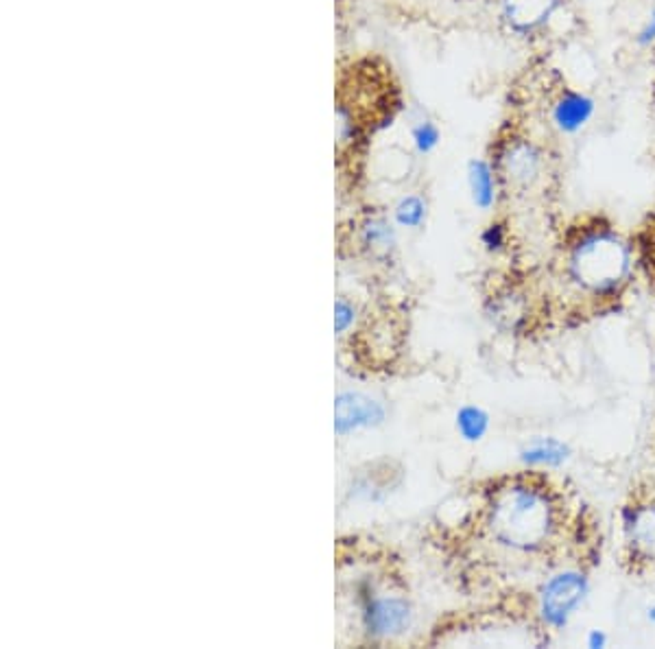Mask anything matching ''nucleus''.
Returning a JSON list of instances; mask_svg holds the SVG:
<instances>
[{
	"mask_svg": "<svg viewBox=\"0 0 655 649\" xmlns=\"http://www.w3.org/2000/svg\"><path fill=\"white\" fill-rule=\"evenodd\" d=\"M570 455L573 451L566 442L557 437H539L520 451V462L525 464V469L555 471L564 466L570 460Z\"/></svg>",
	"mask_w": 655,
	"mask_h": 649,
	"instance_id": "10",
	"label": "nucleus"
},
{
	"mask_svg": "<svg viewBox=\"0 0 655 649\" xmlns=\"http://www.w3.org/2000/svg\"><path fill=\"white\" fill-rule=\"evenodd\" d=\"M385 405L360 392H341L335 399V433L339 437H348L365 429H376L385 422Z\"/></svg>",
	"mask_w": 655,
	"mask_h": 649,
	"instance_id": "7",
	"label": "nucleus"
},
{
	"mask_svg": "<svg viewBox=\"0 0 655 649\" xmlns=\"http://www.w3.org/2000/svg\"><path fill=\"white\" fill-rule=\"evenodd\" d=\"M480 528L505 555L553 573L564 567L559 558L577 544L582 521L559 483L546 471L527 469L494 483L485 496Z\"/></svg>",
	"mask_w": 655,
	"mask_h": 649,
	"instance_id": "1",
	"label": "nucleus"
},
{
	"mask_svg": "<svg viewBox=\"0 0 655 649\" xmlns=\"http://www.w3.org/2000/svg\"><path fill=\"white\" fill-rule=\"evenodd\" d=\"M647 619H649L652 623H655V603L654 606H649V610H647Z\"/></svg>",
	"mask_w": 655,
	"mask_h": 649,
	"instance_id": "21",
	"label": "nucleus"
},
{
	"mask_svg": "<svg viewBox=\"0 0 655 649\" xmlns=\"http://www.w3.org/2000/svg\"><path fill=\"white\" fill-rule=\"evenodd\" d=\"M588 648L591 649H603L607 648V635L603 632V630H593L591 635H588Z\"/></svg>",
	"mask_w": 655,
	"mask_h": 649,
	"instance_id": "20",
	"label": "nucleus"
},
{
	"mask_svg": "<svg viewBox=\"0 0 655 649\" xmlns=\"http://www.w3.org/2000/svg\"><path fill=\"white\" fill-rule=\"evenodd\" d=\"M595 117V99L582 92H564L553 106V122L564 134H577Z\"/></svg>",
	"mask_w": 655,
	"mask_h": 649,
	"instance_id": "9",
	"label": "nucleus"
},
{
	"mask_svg": "<svg viewBox=\"0 0 655 649\" xmlns=\"http://www.w3.org/2000/svg\"><path fill=\"white\" fill-rule=\"evenodd\" d=\"M591 592V578L582 564L548 573L536 592L537 621L544 630H564Z\"/></svg>",
	"mask_w": 655,
	"mask_h": 649,
	"instance_id": "4",
	"label": "nucleus"
},
{
	"mask_svg": "<svg viewBox=\"0 0 655 649\" xmlns=\"http://www.w3.org/2000/svg\"><path fill=\"white\" fill-rule=\"evenodd\" d=\"M557 4L559 0H503V11L514 29L534 31L553 16Z\"/></svg>",
	"mask_w": 655,
	"mask_h": 649,
	"instance_id": "11",
	"label": "nucleus"
},
{
	"mask_svg": "<svg viewBox=\"0 0 655 649\" xmlns=\"http://www.w3.org/2000/svg\"><path fill=\"white\" fill-rule=\"evenodd\" d=\"M363 245L371 252V256L376 258H389L396 252L398 245V236L391 224H387L385 219H371L363 226Z\"/></svg>",
	"mask_w": 655,
	"mask_h": 649,
	"instance_id": "13",
	"label": "nucleus"
},
{
	"mask_svg": "<svg viewBox=\"0 0 655 649\" xmlns=\"http://www.w3.org/2000/svg\"><path fill=\"white\" fill-rule=\"evenodd\" d=\"M636 40H638L641 47H652V45H655V9L649 13V18L643 24V29L638 31Z\"/></svg>",
	"mask_w": 655,
	"mask_h": 649,
	"instance_id": "19",
	"label": "nucleus"
},
{
	"mask_svg": "<svg viewBox=\"0 0 655 649\" xmlns=\"http://www.w3.org/2000/svg\"><path fill=\"white\" fill-rule=\"evenodd\" d=\"M632 276V249L609 228H586L564 247V281L588 299L607 302Z\"/></svg>",
	"mask_w": 655,
	"mask_h": 649,
	"instance_id": "2",
	"label": "nucleus"
},
{
	"mask_svg": "<svg viewBox=\"0 0 655 649\" xmlns=\"http://www.w3.org/2000/svg\"><path fill=\"white\" fill-rule=\"evenodd\" d=\"M623 564L632 576L655 578V483L634 485L621 508Z\"/></svg>",
	"mask_w": 655,
	"mask_h": 649,
	"instance_id": "3",
	"label": "nucleus"
},
{
	"mask_svg": "<svg viewBox=\"0 0 655 649\" xmlns=\"http://www.w3.org/2000/svg\"><path fill=\"white\" fill-rule=\"evenodd\" d=\"M492 313L500 326L512 333H520L523 328L532 326L536 315L534 297L518 287H509L492 299Z\"/></svg>",
	"mask_w": 655,
	"mask_h": 649,
	"instance_id": "8",
	"label": "nucleus"
},
{
	"mask_svg": "<svg viewBox=\"0 0 655 649\" xmlns=\"http://www.w3.org/2000/svg\"><path fill=\"white\" fill-rule=\"evenodd\" d=\"M357 324V306L346 295L335 302V335H346Z\"/></svg>",
	"mask_w": 655,
	"mask_h": 649,
	"instance_id": "16",
	"label": "nucleus"
},
{
	"mask_svg": "<svg viewBox=\"0 0 655 649\" xmlns=\"http://www.w3.org/2000/svg\"><path fill=\"white\" fill-rule=\"evenodd\" d=\"M480 243H483V247L487 249V252H492V254H498V252H503L505 249V245H507V228L503 226V224H489L483 233H480Z\"/></svg>",
	"mask_w": 655,
	"mask_h": 649,
	"instance_id": "18",
	"label": "nucleus"
},
{
	"mask_svg": "<svg viewBox=\"0 0 655 649\" xmlns=\"http://www.w3.org/2000/svg\"><path fill=\"white\" fill-rule=\"evenodd\" d=\"M468 186L475 206L489 210L498 197V174L496 167L485 160H473L468 165Z\"/></svg>",
	"mask_w": 655,
	"mask_h": 649,
	"instance_id": "12",
	"label": "nucleus"
},
{
	"mask_svg": "<svg viewBox=\"0 0 655 649\" xmlns=\"http://www.w3.org/2000/svg\"><path fill=\"white\" fill-rule=\"evenodd\" d=\"M498 179L518 195H529L546 177V158L532 140H509L496 163Z\"/></svg>",
	"mask_w": 655,
	"mask_h": 649,
	"instance_id": "6",
	"label": "nucleus"
},
{
	"mask_svg": "<svg viewBox=\"0 0 655 649\" xmlns=\"http://www.w3.org/2000/svg\"><path fill=\"white\" fill-rule=\"evenodd\" d=\"M439 127L433 120H421L414 127V142L419 154H430L439 145Z\"/></svg>",
	"mask_w": 655,
	"mask_h": 649,
	"instance_id": "17",
	"label": "nucleus"
},
{
	"mask_svg": "<svg viewBox=\"0 0 655 649\" xmlns=\"http://www.w3.org/2000/svg\"><path fill=\"white\" fill-rule=\"evenodd\" d=\"M426 201L419 195H407L398 201L394 210V219L400 228L419 230L426 224Z\"/></svg>",
	"mask_w": 655,
	"mask_h": 649,
	"instance_id": "15",
	"label": "nucleus"
},
{
	"mask_svg": "<svg viewBox=\"0 0 655 649\" xmlns=\"http://www.w3.org/2000/svg\"><path fill=\"white\" fill-rule=\"evenodd\" d=\"M489 422H492L489 413L478 405H464L455 415V426H457L459 437L470 444H477L487 435Z\"/></svg>",
	"mask_w": 655,
	"mask_h": 649,
	"instance_id": "14",
	"label": "nucleus"
},
{
	"mask_svg": "<svg viewBox=\"0 0 655 649\" xmlns=\"http://www.w3.org/2000/svg\"><path fill=\"white\" fill-rule=\"evenodd\" d=\"M360 628L371 641L398 639L414 626V606L407 597L380 592L371 584L358 587Z\"/></svg>",
	"mask_w": 655,
	"mask_h": 649,
	"instance_id": "5",
	"label": "nucleus"
}]
</instances>
